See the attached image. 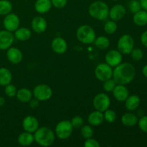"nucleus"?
<instances>
[{
  "label": "nucleus",
  "mask_w": 147,
  "mask_h": 147,
  "mask_svg": "<svg viewBox=\"0 0 147 147\" xmlns=\"http://www.w3.org/2000/svg\"><path fill=\"white\" fill-rule=\"evenodd\" d=\"M136 68L130 63H121L113 67V77L116 84L127 85L131 83L136 77Z\"/></svg>",
  "instance_id": "1"
},
{
  "label": "nucleus",
  "mask_w": 147,
  "mask_h": 147,
  "mask_svg": "<svg viewBox=\"0 0 147 147\" xmlns=\"http://www.w3.org/2000/svg\"><path fill=\"white\" fill-rule=\"evenodd\" d=\"M33 135L34 142L41 146H50L55 141V131L47 126L39 127Z\"/></svg>",
  "instance_id": "2"
},
{
  "label": "nucleus",
  "mask_w": 147,
  "mask_h": 147,
  "mask_svg": "<svg viewBox=\"0 0 147 147\" xmlns=\"http://www.w3.org/2000/svg\"><path fill=\"white\" fill-rule=\"evenodd\" d=\"M88 11L89 15L93 19L99 21H103L109 17V7L104 1L97 0L89 5Z\"/></svg>",
  "instance_id": "3"
},
{
  "label": "nucleus",
  "mask_w": 147,
  "mask_h": 147,
  "mask_svg": "<svg viewBox=\"0 0 147 147\" xmlns=\"http://www.w3.org/2000/svg\"><path fill=\"white\" fill-rule=\"evenodd\" d=\"M76 37L83 44L89 45L93 43L96 37L94 29L88 24H83L78 27L76 30Z\"/></svg>",
  "instance_id": "4"
},
{
  "label": "nucleus",
  "mask_w": 147,
  "mask_h": 147,
  "mask_svg": "<svg viewBox=\"0 0 147 147\" xmlns=\"http://www.w3.org/2000/svg\"><path fill=\"white\" fill-rule=\"evenodd\" d=\"M73 132V127L70 121L63 120L60 121L56 125L55 129V134L58 139L65 140L71 136Z\"/></svg>",
  "instance_id": "5"
},
{
  "label": "nucleus",
  "mask_w": 147,
  "mask_h": 147,
  "mask_svg": "<svg viewBox=\"0 0 147 147\" xmlns=\"http://www.w3.org/2000/svg\"><path fill=\"white\" fill-rule=\"evenodd\" d=\"M134 48V40L133 37L129 34H124L119 37L117 42V50L122 54H130Z\"/></svg>",
  "instance_id": "6"
},
{
  "label": "nucleus",
  "mask_w": 147,
  "mask_h": 147,
  "mask_svg": "<svg viewBox=\"0 0 147 147\" xmlns=\"http://www.w3.org/2000/svg\"><path fill=\"white\" fill-rule=\"evenodd\" d=\"M34 98L39 101H46L53 96V90L50 86L45 83L38 84L34 88L32 91Z\"/></svg>",
  "instance_id": "7"
},
{
  "label": "nucleus",
  "mask_w": 147,
  "mask_h": 147,
  "mask_svg": "<svg viewBox=\"0 0 147 147\" xmlns=\"http://www.w3.org/2000/svg\"><path fill=\"white\" fill-rule=\"evenodd\" d=\"M113 68L106 63H102L98 65L94 70V74L96 79L99 81L104 82L113 77Z\"/></svg>",
  "instance_id": "8"
},
{
  "label": "nucleus",
  "mask_w": 147,
  "mask_h": 147,
  "mask_svg": "<svg viewBox=\"0 0 147 147\" xmlns=\"http://www.w3.org/2000/svg\"><path fill=\"white\" fill-rule=\"evenodd\" d=\"M93 106L95 110L104 112L110 108V97L105 93H99L95 96L93 100Z\"/></svg>",
  "instance_id": "9"
},
{
  "label": "nucleus",
  "mask_w": 147,
  "mask_h": 147,
  "mask_svg": "<svg viewBox=\"0 0 147 147\" xmlns=\"http://www.w3.org/2000/svg\"><path fill=\"white\" fill-rule=\"evenodd\" d=\"M3 25H4V30L14 32L17 29L20 27V17L14 13H9L4 17V20H3Z\"/></svg>",
  "instance_id": "10"
},
{
  "label": "nucleus",
  "mask_w": 147,
  "mask_h": 147,
  "mask_svg": "<svg viewBox=\"0 0 147 147\" xmlns=\"http://www.w3.org/2000/svg\"><path fill=\"white\" fill-rule=\"evenodd\" d=\"M123 54L118 50H111L105 55V63L113 67L122 63Z\"/></svg>",
  "instance_id": "11"
},
{
  "label": "nucleus",
  "mask_w": 147,
  "mask_h": 147,
  "mask_svg": "<svg viewBox=\"0 0 147 147\" xmlns=\"http://www.w3.org/2000/svg\"><path fill=\"white\" fill-rule=\"evenodd\" d=\"M14 36L13 32L8 30H3L0 31V50H7L11 47L14 41Z\"/></svg>",
  "instance_id": "12"
},
{
  "label": "nucleus",
  "mask_w": 147,
  "mask_h": 147,
  "mask_svg": "<svg viewBox=\"0 0 147 147\" xmlns=\"http://www.w3.org/2000/svg\"><path fill=\"white\" fill-rule=\"evenodd\" d=\"M126 9L121 4H116L109 9V17L111 20L115 22L120 21L126 15Z\"/></svg>",
  "instance_id": "13"
},
{
  "label": "nucleus",
  "mask_w": 147,
  "mask_h": 147,
  "mask_svg": "<svg viewBox=\"0 0 147 147\" xmlns=\"http://www.w3.org/2000/svg\"><path fill=\"white\" fill-rule=\"evenodd\" d=\"M23 129L25 131L34 134L39 126V121L37 118L32 115H28L23 119L22 123Z\"/></svg>",
  "instance_id": "14"
},
{
  "label": "nucleus",
  "mask_w": 147,
  "mask_h": 147,
  "mask_svg": "<svg viewBox=\"0 0 147 147\" xmlns=\"http://www.w3.org/2000/svg\"><path fill=\"white\" fill-rule=\"evenodd\" d=\"M31 27L33 32L37 34H42L47 30V22L45 18L42 16L34 17L31 22Z\"/></svg>",
  "instance_id": "15"
},
{
  "label": "nucleus",
  "mask_w": 147,
  "mask_h": 147,
  "mask_svg": "<svg viewBox=\"0 0 147 147\" xmlns=\"http://www.w3.org/2000/svg\"><path fill=\"white\" fill-rule=\"evenodd\" d=\"M7 58L12 64H19L23 59V54L21 50L15 47H10L7 50Z\"/></svg>",
  "instance_id": "16"
},
{
  "label": "nucleus",
  "mask_w": 147,
  "mask_h": 147,
  "mask_svg": "<svg viewBox=\"0 0 147 147\" xmlns=\"http://www.w3.org/2000/svg\"><path fill=\"white\" fill-rule=\"evenodd\" d=\"M51 48L57 54H64L67 50V43L63 37H56L52 41Z\"/></svg>",
  "instance_id": "17"
},
{
  "label": "nucleus",
  "mask_w": 147,
  "mask_h": 147,
  "mask_svg": "<svg viewBox=\"0 0 147 147\" xmlns=\"http://www.w3.org/2000/svg\"><path fill=\"white\" fill-rule=\"evenodd\" d=\"M112 93L115 99L119 102H124L129 96V89L126 88V85L116 84Z\"/></svg>",
  "instance_id": "18"
},
{
  "label": "nucleus",
  "mask_w": 147,
  "mask_h": 147,
  "mask_svg": "<svg viewBox=\"0 0 147 147\" xmlns=\"http://www.w3.org/2000/svg\"><path fill=\"white\" fill-rule=\"evenodd\" d=\"M125 107L129 111H134L137 110L141 103V98L138 95H129L124 101Z\"/></svg>",
  "instance_id": "19"
},
{
  "label": "nucleus",
  "mask_w": 147,
  "mask_h": 147,
  "mask_svg": "<svg viewBox=\"0 0 147 147\" xmlns=\"http://www.w3.org/2000/svg\"><path fill=\"white\" fill-rule=\"evenodd\" d=\"M139 117L136 114L132 113V111H129L128 113H125L122 115L121 118V121L123 126L126 127H133L137 125Z\"/></svg>",
  "instance_id": "20"
},
{
  "label": "nucleus",
  "mask_w": 147,
  "mask_h": 147,
  "mask_svg": "<svg viewBox=\"0 0 147 147\" xmlns=\"http://www.w3.org/2000/svg\"><path fill=\"white\" fill-rule=\"evenodd\" d=\"M103 121H104L103 113L99 111L95 110L88 116V122L90 126H98L101 125Z\"/></svg>",
  "instance_id": "21"
},
{
  "label": "nucleus",
  "mask_w": 147,
  "mask_h": 147,
  "mask_svg": "<svg viewBox=\"0 0 147 147\" xmlns=\"http://www.w3.org/2000/svg\"><path fill=\"white\" fill-rule=\"evenodd\" d=\"M52 3L50 0H36L34 7L35 11L39 14H45L51 9Z\"/></svg>",
  "instance_id": "22"
},
{
  "label": "nucleus",
  "mask_w": 147,
  "mask_h": 147,
  "mask_svg": "<svg viewBox=\"0 0 147 147\" xmlns=\"http://www.w3.org/2000/svg\"><path fill=\"white\" fill-rule=\"evenodd\" d=\"M14 38L19 41H27L31 37L32 31L25 27H20L14 32Z\"/></svg>",
  "instance_id": "23"
},
{
  "label": "nucleus",
  "mask_w": 147,
  "mask_h": 147,
  "mask_svg": "<svg viewBox=\"0 0 147 147\" xmlns=\"http://www.w3.org/2000/svg\"><path fill=\"white\" fill-rule=\"evenodd\" d=\"M16 97H17V100L21 103H29L33 97L32 91L27 88H22L17 90Z\"/></svg>",
  "instance_id": "24"
},
{
  "label": "nucleus",
  "mask_w": 147,
  "mask_h": 147,
  "mask_svg": "<svg viewBox=\"0 0 147 147\" xmlns=\"http://www.w3.org/2000/svg\"><path fill=\"white\" fill-rule=\"evenodd\" d=\"M34 142V139L33 134L25 131L20 134L17 138V142L20 146H30Z\"/></svg>",
  "instance_id": "25"
},
{
  "label": "nucleus",
  "mask_w": 147,
  "mask_h": 147,
  "mask_svg": "<svg viewBox=\"0 0 147 147\" xmlns=\"http://www.w3.org/2000/svg\"><path fill=\"white\" fill-rule=\"evenodd\" d=\"M133 22L136 25L143 27L147 24V11L141 9L136 11L133 15Z\"/></svg>",
  "instance_id": "26"
},
{
  "label": "nucleus",
  "mask_w": 147,
  "mask_h": 147,
  "mask_svg": "<svg viewBox=\"0 0 147 147\" xmlns=\"http://www.w3.org/2000/svg\"><path fill=\"white\" fill-rule=\"evenodd\" d=\"M12 74L8 68L0 67V86H6L11 83Z\"/></svg>",
  "instance_id": "27"
},
{
  "label": "nucleus",
  "mask_w": 147,
  "mask_h": 147,
  "mask_svg": "<svg viewBox=\"0 0 147 147\" xmlns=\"http://www.w3.org/2000/svg\"><path fill=\"white\" fill-rule=\"evenodd\" d=\"M93 43L98 49L100 50H105L109 48L111 42L110 40L106 36L100 35L96 37Z\"/></svg>",
  "instance_id": "28"
},
{
  "label": "nucleus",
  "mask_w": 147,
  "mask_h": 147,
  "mask_svg": "<svg viewBox=\"0 0 147 147\" xmlns=\"http://www.w3.org/2000/svg\"><path fill=\"white\" fill-rule=\"evenodd\" d=\"M12 10V4L9 0H0V15H7Z\"/></svg>",
  "instance_id": "29"
},
{
  "label": "nucleus",
  "mask_w": 147,
  "mask_h": 147,
  "mask_svg": "<svg viewBox=\"0 0 147 147\" xmlns=\"http://www.w3.org/2000/svg\"><path fill=\"white\" fill-rule=\"evenodd\" d=\"M118 29L117 24L116 22L113 21V20H108L105 22L104 25H103V30L105 32L108 34H113L116 32Z\"/></svg>",
  "instance_id": "30"
},
{
  "label": "nucleus",
  "mask_w": 147,
  "mask_h": 147,
  "mask_svg": "<svg viewBox=\"0 0 147 147\" xmlns=\"http://www.w3.org/2000/svg\"><path fill=\"white\" fill-rule=\"evenodd\" d=\"M93 129L90 125H83L80 128V134L84 139L93 137Z\"/></svg>",
  "instance_id": "31"
},
{
  "label": "nucleus",
  "mask_w": 147,
  "mask_h": 147,
  "mask_svg": "<svg viewBox=\"0 0 147 147\" xmlns=\"http://www.w3.org/2000/svg\"><path fill=\"white\" fill-rule=\"evenodd\" d=\"M103 113V117H104V121L109 123H113L116 120V113L114 111L111 110V109H107Z\"/></svg>",
  "instance_id": "32"
},
{
  "label": "nucleus",
  "mask_w": 147,
  "mask_h": 147,
  "mask_svg": "<svg viewBox=\"0 0 147 147\" xmlns=\"http://www.w3.org/2000/svg\"><path fill=\"white\" fill-rule=\"evenodd\" d=\"M128 9H129V11L133 14L142 9L139 0H130L128 4Z\"/></svg>",
  "instance_id": "33"
},
{
  "label": "nucleus",
  "mask_w": 147,
  "mask_h": 147,
  "mask_svg": "<svg viewBox=\"0 0 147 147\" xmlns=\"http://www.w3.org/2000/svg\"><path fill=\"white\" fill-rule=\"evenodd\" d=\"M131 57L135 61H140L144 57V52L141 48H134L130 53Z\"/></svg>",
  "instance_id": "34"
},
{
  "label": "nucleus",
  "mask_w": 147,
  "mask_h": 147,
  "mask_svg": "<svg viewBox=\"0 0 147 147\" xmlns=\"http://www.w3.org/2000/svg\"><path fill=\"white\" fill-rule=\"evenodd\" d=\"M103 88L104 91L106 92V93H110V92L113 91V90L116 86V83L113 78L106 80V81L103 82Z\"/></svg>",
  "instance_id": "35"
},
{
  "label": "nucleus",
  "mask_w": 147,
  "mask_h": 147,
  "mask_svg": "<svg viewBox=\"0 0 147 147\" xmlns=\"http://www.w3.org/2000/svg\"><path fill=\"white\" fill-rule=\"evenodd\" d=\"M17 89L14 85L9 83V84L5 86V89H4V93H5L6 96H8L9 98H14L16 96L17 94Z\"/></svg>",
  "instance_id": "36"
},
{
  "label": "nucleus",
  "mask_w": 147,
  "mask_h": 147,
  "mask_svg": "<svg viewBox=\"0 0 147 147\" xmlns=\"http://www.w3.org/2000/svg\"><path fill=\"white\" fill-rule=\"evenodd\" d=\"M70 123H71L73 129H80L83 126L84 121L81 116H76L72 118V119L70 120Z\"/></svg>",
  "instance_id": "37"
},
{
  "label": "nucleus",
  "mask_w": 147,
  "mask_h": 147,
  "mask_svg": "<svg viewBox=\"0 0 147 147\" xmlns=\"http://www.w3.org/2000/svg\"><path fill=\"white\" fill-rule=\"evenodd\" d=\"M137 125L142 132L147 134V115H143L139 118Z\"/></svg>",
  "instance_id": "38"
},
{
  "label": "nucleus",
  "mask_w": 147,
  "mask_h": 147,
  "mask_svg": "<svg viewBox=\"0 0 147 147\" xmlns=\"http://www.w3.org/2000/svg\"><path fill=\"white\" fill-rule=\"evenodd\" d=\"M83 146L85 147H100V144L96 139L91 137L86 139Z\"/></svg>",
  "instance_id": "39"
},
{
  "label": "nucleus",
  "mask_w": 147,
  "mask_h": 147,
  "mask_svg": "<svg viewBox=\"0 0 147 147\" xmlns=\"http://www.w3.org/2000/svg\"><path fill=\"white\" fill-rule=\"evenodd\" d=\"M52 5L57 9L64 8L67 4V0H50Z\"/></svg>",
  "instance_id": "40"
},
{
  "label": "nucleus",
  "mask_w": 147,
  "mask_h": 147,
  "mask_svg": "<svg viewBox=\"0 0 147 147\" xmlns=\"http://www.w3.org/2000/svg\"><path fill=\"white\" fill-rule=\"evenodd\" d=\"M140 41L142 44L143 45V46L147 48V30L142 32V34H141Z\"/></svg>",
  "instance_id": "41"
},
{
  "label": "nucleus",
  "mask_w": 147,
  "mask_h": 147,
  "mask_svg": "<svg viewBox=\"0 0 147 147\" xmlns=\"http://www.w3.org/2000/svg\"><path fill=\"white\" fill-rule=\"evenodd\" d=\"M39 102L40 101H39L38 100H37L36 98H32L29 103H30V106L32 109H35V108H37V106L39 105Z\"/></svg>",
  "instance_id": "42"
},
{
  "label": "nucleus",
  "mask_w": 147,
  "mask_h": 147,
  "mask_svg": "<svg viewBox=\"0 0 147 147\" xmlns=\"http://www.w3.org/2000/svg\"><path fill=\"white\" fill-rule=\"evenodd\" d=\"M142 9L147 11V0H139Z\"/></svg>",
  "instance_id": "43"
},
{
  "label": "nucleus",
  "mask_w": 147,
  "mask_h": 147,
  "mask_svg": "<svg viewBox=\"0 0 147 147\" xmlns=\"http://www.w3.org/2000/svg\"><path fill=\"white\" fill-rule=\"evenodd\" d=\"M142 71V74H143V76H144L146 78H147V64L144 66Z\"/></svg>",
  "instance_id": "44"
},
{
  "label": "nucleus",
  "mask_w": 147,
  "mask_h": 147,
  "mask_svg": "<svg viewBox=\"0 0 147 147\" xmlns=\"http://www.w3.org/2000/svg\"><path fill=\"white\" fill-rule=\"evenodd\" d=\"M5 103V99L2 96H0V107L2 106Z\"/></svg>",
  "instance_id": "45"
},
{
  "label": "nucleus",
  "mask_w": 147,
  "mask_h": 147,
  "mask_svg": "<svg viewBox=\"0 0 147 147\" xmlns=\"http://www.w3.org/2000/svg\"><path fill=\"white\" fill-rule=\"evenodd\" d=\"M111 1H119V0H111Z\"/></svg>",
  "instance_id": "46"
}]
</instances>
